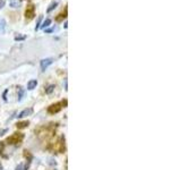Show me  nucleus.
<instances>
[{
  "label": "nucleus",
  "instance_id": "nucleus-1",
  "mask_svg": "<svg viewBox=\"0 0 181 170\" xmlns=\"http://www.w3.org/2000/svg\"><path fill=\"white\" fill-rule=\"evenodd\" d=\"M66 104H67V101H66V100L62 102H59V103H56V104H52V106H50V107L48 108V111L50 113L59 112V111L62 109V107H65Z\"/></svg>",
  "mask_w": 181,
  "mask_h": 170
},
{
  "label": "nucleus",
  "instance_id": "nucleus-2",
  "mask_svg": "<svg viewBox=\"0 0 181 170\" xmlns=\"http://www.w3.org/2000/svg\"><path fill=\"white\" fill-rule=\"evenodd\" d=\"M23 138H24V135H23V134L15 133L14 135L10 136V137L7 140V142H8V144H15V145H17V144H19V143L23 141Z\"/></svg>",
  "mask_w": 181,
  "mask_h": 170
},
{
  "label": "nucleus",
  "instance_id": "nucleus-3",
  "mask_svg": "<svg viewBox=\"0 0 181 170\" xmlns=\"http://www.w3.org/2000/svg\"><path fill=\"white\" fill-rule=\"evenodd\" d=\"M25 16H26V19H27V21H31V19L35 16V13H34V6L33 5H28L27 6L26 11H25Z\"/></svg>",
  "mask_w": 181,
  "mask_h": 170
},
{
  "label": "nucleus",
  "instance_id": "nucleus-4",
  "mask_svg": "<svg viewBox=\"0 0 181 170\" xmlns=\"http://www.w3.org/2000/svg\"><path fill=\"white\" fill-rule=\"evenodd\" d=\"M52 62H53V59H52V58H45L43 60H41V69H42V72H44L45 69L49 67Z\"/></svg>",
  "mask_w": 181,
  "mask_h": 170
},
{
  "label": "nucleus",
  "instance_id": "nucleus-5",
  "mask_svg": "<svg viewBox=\"0 0 181 170\" xmlns=\"http://www.w3.org/2000/svg\"><path fill=\"white\" fill-rule=\"evenodd\" d=\"M33 112V109L32 108H26V109H24L22 112L18 113V118H24V117H27V116H29L31 113Z\"/></svg>",
  "mask_w": 181,
  "mask_h": 170
},
{
  "label": "nucleus",
  "instance_id": "nucleus-6",
  "mask_svg": "<svg viewBox=\"0 0 181 170\" xmlns=\"http://www.w3.org/2000/svg\"><path fill=\"white\" fill-rule=\"evenodd\" d=\"M36 85H38V81H36V79L29 81L27 83V90H33V89L36 87Z\"/></svg>",
  "mask_w": 181,
  "mask_h": 170
},
{
  "label": "nucleus",
  "instance_id": "nucleus-7",
  "mask_svg": "<svg viewBox=\"0 0 181 170\" xmlns=\"http://www.w3.org/2000/svg\"><path fill=\"white\" fill-rule=\"evenodd\" d=\"M66 15H67V8L65 9V13H63V14L58 15V17L56 18V21L57 22H61V21H63V18H66Z\"/></svg>",
  "mask_w": 181,
  "mask_h": 170
},
{
  "label": "nucleus",
  "instance_id": "nucleus-8",
  "mask_svg": "<svg viewBox=\"0 0 181 170\" xmlns=\"http://www.w3.org/2000/svg\"><path fill=\"white\" fill-rule=\"evenodd\" d=\"M57 6H58V2H57V1H53V2H52V4H51L50 6H49V8H48V13H51V11L53 10V9H54V8H56Z\"/></svg>",
  "mask_w": 181,
  "mask_h": 170
},
{
  "label": "nucleus",
  "instance_id": "nucleus-9",
  "mask_svg": "<svg viewBox=\"0 0 181 170\" xmlns=\"http://www.w3.org/2000/svg\"><path fill=\"white\" fill-rule=\"evenodd\" d=\"M50 24H51V19H45L44 22H43V24H42L40 27H41V28H46L49 25H50Z\"/></svg>",
  "mask_w": 181,
  "mask_h": 170
},
{
  "label": "nucleus",
  "instance_id": "nucleus-10",
  "mask_svg": "<svg viewBox=\"0 0 181 170\" xmlns=\"http://www.w3.org/2000/svg\"><path fill=\"white\" fill-rule=\"evenodd\" d=\"M27 126H28V121H23V123L17 124V127H18V128H25V127H27Z\"/></svg>",
  "mask_w": 181,
  "mask_h": 170
},
{
  "label": "nucleus",
  "instance_id": "nucleus-11",
  "mask_svg": "<svg viewBox=\"0 0 181 170\" xmlns=\"http://www.w3.org/2000/svg\"><path fill=\"white\" fill-rule=\"evenodd\" d=\"M5 26H6V22L4 19H0V32H4V31H5Z\"/></svg>",
  "mask_w": 181,
  "mask_h": 170
},
{
  "label": "nucleus",
  "instance_id": "nucleus-12",
  "mask_svg": "<svg viewBox=\"0 0 181 170\" xmlns=\"http://www.w3.org/2000/svg\"><path fill=\"white\" fill-rule=\"evenodd\" d=\"M53 90H54V85H50V86H49V87H48V89L45 90V92H46L48 94H50V93H51V92H52Z\"/></svg>",
  "mask_w": 181,
  "mask_h": 170
},
{
  "label": "nucleus",
  "instance_id": "nucleus-13",
  "mask_svg": "<svg viewBox=\"0 0 181 170\" xmlns=\"http://www.w3.org/2000/svg\"><path fill=\"white\" fill-rule=\"evenodd\" d=\"M16 170H25V166H24V163L18 164V166L16 167Z\"/></svg>",
  "mask_w": 181,
  "mask_h": 170
},
{
  "label": "nucleus",
  "instance_id": "nucleus-14",
  "mask_svg": "<svg viewBox=\"0 0 181 170\" xmlns=\"http://www.w3.org/2000/svg\"><path fill=\"white\" fill-rule=\"evenodd\" d=\"M41 19H42V17L40 16L39 19H38V23H36V27H35V30H39L40 28V24H41Z\"/></svg>",
  "mask_w": 181,
  "mask_h": 170
},
{
  "label": "nucleus",
  "instance_id": "nucleus-15",
  "mask_svg": "<svg viewBox=\"0 0 181 170\" xmlns=\"http://www.w3.org/2000/svg\"><path fill=\"white\" fill-rule=\"evenodd\" d=\"M5 4H6V0H0V9L5 6Z\"/></svg>",
  "mask_w": 181,
  "mask_h": 170
},
{
  "label": "nucleus",
  "instance_id": "nucleus-16",
  "mask_svg": "<svg viewBox=\"0 0 181 170\" xmlns=\"http://www.w3.org/2000/svg\"><path fill=\"white\" fill-rule=\"evenodd\" d=\"M7 132H8V129H1V130H0V136L4 135V134H5V133H7Z\"/></svg>",
  "mask_w": 181,
  "mask_h": 170
},
{
  "label": "nucleus",
  "instance_id": "nucleus-17",
  "mask_svg": "<svg viewBox=\"0 0 181 170\" xmlns=\"http://www.w3.org/2000/svg\"><path fill=\"white\" fill-rule=\"evenodd\" d=\"M57 27H53V28H49V30H46V31H45V32H48V33H50V32H53V31H54V30H56Z\"/></svg>",
  "mask_w": 181,
  "mask_h": 170
},
{
  "label": "nucleus",
  "instance_id": "nucleus-18",
  "mask_svg": "<svg viewBox=\"0 0 181 170\" xmlns=\"http://www.w3.org/2000/svg\"><path fill=\"white\" fill-rule=\"evenodd\" d=\"M23 39H25V36H16L15 38V40H23Z\"/></svg>",
  "mask_w": 181,
  "mask_h": 170
}]
</instances>
